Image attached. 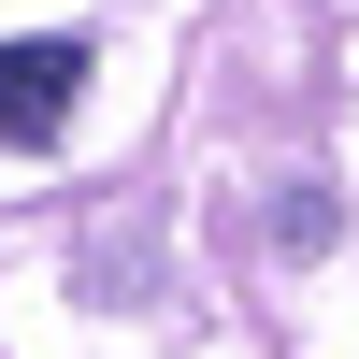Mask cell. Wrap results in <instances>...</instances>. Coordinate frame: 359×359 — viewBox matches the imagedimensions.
I'll return each instance as SVG.
<instances>
[{
  "label": "cell",
  "mask_w": 359,
  "mask_h": 359,
  "mask_svg": "<svg viewBox=\"0 0 359 359\" xmlns=\"http://www.w3.org/2000/svg\"><path fill=\"white\" fill-rule=\"evenodd\" d=\"M72 101H86V29H29V43H0V144H57Z\"/></svg>",
  "instance_id": "obj_1"
}]
</instances>
